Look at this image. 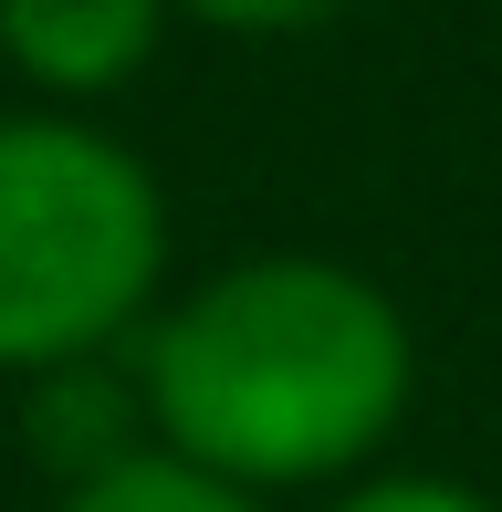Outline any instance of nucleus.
<instances>
[{"label":"nucleus","mask_w":502,"mask_h":512,"mask_svg":"<svg viewBox=\"0 0 502 512\" xmlns=\"http://www.w3.org/2000/svg\"><path fill=\"white\" fill-rule=\"evenodd\" d=\"M147 439L231 492H346L419 408V324L367 262L241 251L168 283L126 345Z\"/></svg>","instance_id":"nucleus-1"},{"label":"nucleus","mask_w":502,"mask_h":512,"mask_svg":"<svg viewBox=\"0 0 502 512\" xmlns=\"http://www.w3.org/2000/svg\"><path fill=\"white\" fill-rule=\"evenodd\" d=\"M168 178L74 105L0 115V377L126 356L168 304Z\"/></svg>","instance_id":"nucleus-2"},{"label":"nucleus","mask_w":502,"mask_h":512,"mask_svg":"<svg viewBox=\"0 0 502 512\" xmlns=\"http://www.w3.org/2000/svg\"><path fill=\"white\" fill-rule=\"evenodd\" d=\"M168 0H0V63L32 84L42 105L95 115L105 95H126L168 42Z\"/></svg>","instance_id":"nucleus-3"},{"label":"nucleus","mask_w":502,"mask_h":512,"mask_svg":"<svg viewBox=\"0 0 502 512\" xmlns=\"http://www.w3.org/2000/svg\"><path fill=\"white\" fill-rule=\"evenodd\" d=\"M53 512H262V502L231 492V481H210V471H189V460H168L147 439V450H126V460H105V471L63 481Z\"/></svg>","instance_id":"nucleus-4"},{"label":"nucleus","mask_w":502,"mask_h":512,"mask_svg":"<svg viewBox=\"0 0 502 512\" xmlns=\"http://www.w3.org/2000/svg\"><path fill=\"white\" fill-rule=\"evenodd\" d=\"M325 512H502V502L461 471H356Z\"/></svg>","instance_id":"nucleus-5"},{"label":"nucleus","mask_w":502,"mask_h":512,"mask_svg":"<svg viewBox=\"0 0 502 512\" xmlns=\"http://www.w3.org/2000/svg\"><path fill=\"white\" fill-rule=\"evenodd\" d=\"M178 21H199V32H231V42H293V32H325V21H346L356 0H168Z\"/></svg>","instance_id":"nucleus-6"}]
</instances>
